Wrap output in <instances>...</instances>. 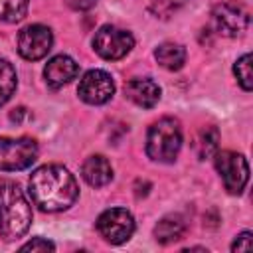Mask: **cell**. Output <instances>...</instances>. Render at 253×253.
Masks as SVG:
<instances>
[{
    "instance_id": "cell-12",
    "label": "cell",
    "mask_w": 253,
    "mask_h": 253,
    "mask_svg": "<svg viewBox=\"0 0 253 253\" xmlns=\"http://www.w3.org/2000/svg\"><path fill=\"white\" fill-rule=\"evenodd\" d=\"M125 95L138 107H144V109H150L158 103L160 99V87L152 81V79H130L126 85H125Z\"/></svg>"
},
{
    "instance_id": "cell-7",
    "label": "cell",
    "mask_w": 253,
    "mask_h": 253,
    "mask_svg": "<svg viewBox=\"0 0 253 253\" xmlns=\"http://www.w3.org/2000/svg\"><path fill=\"white\" fill-rule=\"evenodd\" d=\"M97 229H99V233L103 235L105 241H109L113 245H119V243H125L132 235L134 219L126 210L111 208V210H105L97 217Z\"/></svg>"
},
{
    "instance_id": "cell-17",
    "label": "cell",
    "mask_w": 253,
    "mask_h": 253,
    "mask_svg": "<svg viewBox=\"0 0 253 253\" xmlns=\"http://www.w3.org/2000/svg\"><path fill=\"white\" fill-rule=\"evenodd\" d=\"M16 69L12 67V63H8L6 59H0V107L12 97L14 89H16Z\"/></svg>"
},
{
    "instance_id": "cell-4",
    "label": "cell",
    "mask_w": 253,
    "mask_h": 253,
    "mask_svg": "<svg viewBox=\"0 0 253 253\" xmlns=\"http://www.w3.org/2000/svg\"><path fill=\"white\" fill-rule=\"evenodd\" d=\"M38 158V144L34 138H6L0 136V170L16 172L32 166Z\"/></svg>"
},
{
    "instance_id": "cell-20",
    "label": "cell",
    "mask_w": 253,
    "mask_h": 253,
    "mask_svg": "<svg viewBox=\"0 0 253 253\" xmlns=\"http://www.w3.org/2000/svg\"><path fill=\"white\" fill-rule=\"evenodd\" d=\"M188 0H148L150 12L158 18H170L174 12H178Z\"/></svg>"
},
{
    "instance_id": "cell-21",
    "label": "cell",
    "mask_w": 253,
    "mask_h": 253,
    "mask_svg": "<svg viewBox=\"0 0 253 253\" xmlns=\"http://www.w3.org/2000/svg\"><path fill=\"white\" fill-rule=\"evenodd\" d=\"M53 249H55V245L43 237H34L32 241L22 245V251H53Z\"/></svg>"
},
{
    "instance_id": "cell-8",
    "label": "cell",
    "mask_w": 253,
    "mask_h": 253,
    "mask_svg": "<svg viewBox=\"0 0 253 253\" xmlns=\"http://www.w3.org/2000/svg\"><path fill=\"white\" fill-rule=\"evenodd\" d=\"M211 16H213V22L219 34L229 36V38L243 34L249 26V10L241 2H235V0L217 4Z\"/></svg>"
},
{
    "instance_id": "cell-10",
    "label": "cell",
    "mask_w": 253,
    "mask_h": 253,
    "mask_svg": "<svg viewBox=\"0 0 253 253\" xmlns=\"http://www.w3.org/2000/svg\"><path fill=\"white\" fill-rule=\"evenodd\" d=\"M77 93L89 105H103L115 93L113 77L103 69H91L81 77Z\"/></svg>"
},
{
    "instance_id": "cell-1",
    "label": "cell",
    "mask_w": 253,
    "mask_h": 253,
    "mask_svg": "<svg viewBox=\"0 0 253 253\" xmlns=\"http://www.w3.org/2000/svg\"><path fill=\"white\" fill-rule=\"evenodd\" d=\"M30 194L34 204L43 211H61L73 206L79 196L73 174L57 164L42 166L30 176Z\"/></svg>"
},
{
    "instance_id": "cell-23",
    "label": "cell",
    "mask_w": 253,
    "mask_h": 253,
    "mask_svg": "<svg viewBox=\"0 0 253 253\" xmlns=\"http://www.w3.org/2000/svg\"><path fill=\"white\" fill-rule=\"evenodd\" d=\"M73 10H89L97 4V0H65Z\"/></svg>"
},
{
    "instance_id": "cell-6",
    "label": "cell",
    "mask_w": 253,
    "mask_h": 253,
    "mask_svg": "<svg viewBox=\"0 0 253 253\" xmlns=\"http://www.w3.org/2000/svg\"><path fill=\"white\" fill-rule=\"evenodd\" d=\"M134 45V38L130 32L115 28V26H103L95 32L93 38V49L103 57V59H121L125 57Z\"/></svg>"
},
{
    "instance_id": "cell-18",
    "label": "cell",
    "mask_w": 253,
    "mask_h": 253,
    "mask_svg": "<svg viewBox=\"0 0 253 253\" xmlns=\"http://www.w3.org/2000/svg\"><path fill=\"white\" fill-rule=\"evenodd\" d=\"M28 12V0H0V20L20 22Z\"/></svg>"
},
{
    "instance_id": "cell-13",
    "label": "cell",
    "mask_w": 253,
    "mask_h": 253,
    "mask_svg": "<svg viewBox=\"0 0 253 253\" xmlns=\"http://www.w3.org/2000/svg\"><path fill=\"white\" fill-rule=\"evenodd\" d=\"M81 174L85 178V182L93 188H101L105 184L111 182L113 178V168L109 164V160L101 154H95V156H89L85 162H83V168H81Z\"/></svg>"
},
{
    "instance_id": "cell-19",
    "label": "cell",
    "mask_w": 253,
    "mask_h": 253,
    "mask_svg": "<svg viewBox=\"0 0 253 253\" xmlns=\"http://www.w3.org/2000/svg\"><path fill=\"white\" fill-rule=\"evenodd\" d=\"M233 73L239 81V85L245 89V91H251L253 89V73H251V53H243L235 65H233Z\"/></svg>"
},
{
    "instance_id": "cell-2",
    "label": "cell",
    "mask_w": 253,
    "mask_h": 253,
    "mask_svg": "<svg viewBox=\"0 0 253 253\" xmlns=\"http://www.w3.org/2000/svg\"><path fill=\"white\" fill-rule=\"evenodd\" d=\"M32 223V208L16 182L0 180V235L4 241L20 239Z\"/></svg>"
},
{
    "instance_id": "cell-3",
    "label": "cell",
    "mask_w": 253,
    "mask_h": 253,
    "mask_svg": "<svg viewBox=\"0 0 253 253\" xmlns=\"http://www.w3.org/2000/svg\"><path fill=\"white\" fill-rule=\"evenodd\" d=\"M182 146V128L176 119L164 117L148 128L146 154L156 162H174Z\"/></svg>"
},
{
    "instance_id": "cell-22",
    "label": "cell",
    "mask_w": 253,
    "mask_h": 253,
    "mask_svg": "<svg viewBox=\"0 0 253 253\" xmlns=\"http://www.w3.org/2000/svg\"><path fill=\"white\" fill-rule=\"evenodd\" d=\"M251 249V231H243L231 243V251H249Z\"/></svg>"
},
{
    "instance_id": "cell-11",
    "label": "cell",
    "mask_w": 253,
    "mask_h": 253,
    "mask_svg": "<svg viewBox=\"0 0 253 253\" xmlns=\"http://www.w3.org/2000/svg\"><path fill=\"white\" fill-rule=\"evenodd\" d=\"M77 73H79V65L69 55L51 57L43 69V77H45L47 85H51V87H61V85L69 83L71 79L77 77Z\"/></svg>"
},
{
    "instance_id": "cell-14",
    "label": "cell",
    "mask_w": 253,
    "mask_h": 253,
    "mask_svg": "<svg viewBox=\"0 0 253 253\" xmlns=\"http://www.w3.org/2000/svg\"><path fill=\"white\" fill-rule=\"evenodd\" d=\"M184 231H186V223L180 215H166L156 223L154 237H156L158 243L168 245V243H174V241L182 239Z\"/></svg>"
},
{
    "instance_id": "cell-5",
    "label": "cell",
    "mask_w": 253,
    "mask_h": 253,
    "mask_svg": "<svg viewBox=\"0 0 253 253\" xmlns=\"http://www.w3.org/2000/svg\"><path fill=\"white\" fill-rule=\"evenodd\" d=\"M215 168L229 194H241L249 180V166L243 154L233 150L215 152Z\"/></svg>"
},
{
    "instance_id": "cell-16",
    "label": "cell",
    "mask_w": 253,
    "mask_h": 253,
    "mask_svg": "<svg viewBox=\"0 0 253 253\" xmlns=\"http://www.w3.org/2000/svg\"><path fill=\"white\" fill-rule=\"evenodd\" d=\"M217 142H219V132L215 126H204L194 140V148L200 160H206L217 152Z\"/></svg>"
},
{
    "instance_id": "cell-15",
    "label": "cell",
    "mask_w": 253,
    "mask_h": 253,
    "mask_svg": "<svg viewBox=\"0 0 253 253\" xmlns=\"http://www.w3.org/2000/svg\"><path fill=\"white\" fill-rule=\"evenodd\" d=\"M154 57H156V61H158L164 69L176 71V69H180V67L184 65V61H186V49H184L182 45H178V43L166 42V43H160V45L156 47Z\"/></svg>"
},
{
    "instance_id": "cell-9",
    "label": "cell",
    "mask_w": 253,
    "mask_h": 253,
    "mask_svg": "<svg viewBox=\"0 0 253 253\" xmlns=\"http://www.w3.org/2000/svg\"><path fill=\"white\" fill-rule=\"evenodd\" d=\"M51 43H53L51 30L47 26L34 24L20 32L18 53L28 61H36V59H42L43 55H47V51L51 49Z\"/></svg>"
}]
</instances>
